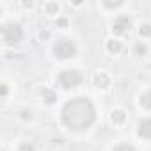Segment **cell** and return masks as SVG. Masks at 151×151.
Segmentation results:
<instances>
[{"mask_svg": "<svg viewBox=\"0 0 151 151\" xmlns=\"http://www.w3.org/2000/svg\"><path fill=\"white\" fill-rule=\"evenodd\" d=\"M96 119V110L91 100L73 98L62 109V123L71 130H87Z\"/></svg>", "mask_w": 151, "mask_h": 151, "instance_id": "1", "label": "cell"}, {"mask_svg": "<svg viewBox=\"0 0 151 151\" xmlns=\"http://www.w3.org/2000/svg\"><path fill=\"white\" fill-rule=\"evenodd\" d=\"M53 53L60 60L71 59V57H75V53H77V45H75L71 39H59L53 45Z\"/></svg>", "mask_w": 151, "mask_h": 151, "instance_id": "2", "label": "cell"}, {"mask_svg": "<svg viewBox=\"0 0 151 151\" xmlns=\"http://www.w3.org/2000/svg\"><path fill=\"white\" fill-rule=\"evenodd\" d=\"M23 37V32L20 29V25L16 23H7L2 27V41L6 45H18Z\"/></svg>", "mask_w": 151, "mask_h": 151, "instance_id": "3", "label": "cell"}, {"mask_svg": "<svg viewBox=\"0 0 151 151\" xmlns=\"http://www.w3.org/2000/svg\"><path fill=\"white\" fill-rule=\"evenodd\" d=\"M80 80H82V77H80V73H78L77 69H66V71H62V73L59 75V78H57L59 86L64 87V89H73V87H77V86L80 84Z\"/></svg>", "mask_w": 151, "mask_h": 151, "instance_id": "4", "label": "cell"}, {"mask_svg": "<svg viewBox=\"0 0 151 151\" xmlns=\"http://www.w3.org/2000/svg\"><path fill=\"white\" fill-rule=\"evenodd\" d=\"M130 27H132V22H130L128 16H117L114 20V23H112V32L117 34V36H121V34L128 32Z\"/></svg>", "mask_w": 151, "mask_h": 151, "instance_id": "5", "label": "cell"}, {"mask_svg": "<svg viewBox=\"0 0 151 151\" xmlns=\"http://www.w3.org/2000/svg\"><path fill=\"white\" fill-rule=\"evenodd\" d=\"M93 82H94V86H96L98 89H107V87L110 86V75L105 73V71H98V73L94 75Z\"/></svg>", "mask_w": 151, "mask_h": 151, "instance_id": "6", "label": "cell"}, {"mask_svg": "<svg viewBox=\"0 0 151 151\" xmlns=\"http://www.w3.org/2000/svg\"><path fill=\"white\" fill-rule=\"evenodd\" d=\"M139 135L144 139H151V119H144L139 123Z\"/></svg>", "mask_w": 151, "mask_h": 151, "instance_id": "7", "label": "cell"}, {"mask_svg": "<svg viewBox=\"0 0 151 151\" xmlns=\"http://www.w3.org/2000/svg\"><path fill=\"white\" fill-rule=\"evenodd\" d=\"M121 50H123V43H121V41H117V39L107 41V52H109V53L117 55V53H121Z\"/></svg>", "mask_w": 151, "mask_h": 151, "instance_id": "8", "label": "cell"}, {"mask_svg": "<svg viewBox=\"0 0 151 151\" xmlns=\"http://www.w3.org/2000/svg\"><path fill=\"white\" fill-rule=\"evenodd\" d=\"M45 13L48 16H57L60 13V6L57 2H48V4H45Z\"/></svg>", "mask_w": 151, "mask_h": 151, "instance_id": "9", "label": "cell"}, {"mask_svg": "<svg viewBox=\"0 0 151 151\" xmlns=\"http://www.w3.org/2000/svg\"><path fill=\"white\" fill-rule=\"evenodd\" d=\"M110 119H112V123H114V124H123V123H124V119H126V114H124L123 110H114V112H112V116H110Z\"/></svg>", "mask_w": 151, "mask_h": 151, "instance_id": "10", "label": "cell"}, {"mask_svg": "<svg viewBox=\"0 0 151 151\" xmlns=\"http://www.w3.org/2000/svg\"><path fill=\"white\" fill-rule=\"evenodd\" d=\"M139 34H140V37H151V25L149 23H142L139 27Z\"/></svg>", "mask_w": 151, "mask_h": 151, "instance_id": "11", "label": "cell"}, {"mask_svg": "<svg viewBox=\"0 0 151 151\" xmlns=\"http://www.w3.org/2000/svg\"><path fill=\"white\" fill-rule=\"evenodd\" d=\"M140 105H142L144 109H149V110H151V91H149V93H144V94L140 96Z\"/></svg>", "mask_w": 151, "mask_h": 151, "instance_id": "12", "label": "cell"}, {"mask_svg": "<svg viewBox=\"0 0 151 151\" xmlns=\"http://www.w3.org/2000/svg\"><path fill=\"white\" fill-rule=\"evenodd\" d=\"M114 151H137V149L130 144H119L117 147H114Z\"/></svg>", "mask_w": 151, "mask_h": 151, "instance_id": "13", "label": "cell"}, {"mask_svg": "<svg viewBox=\"0 0 151 151\" xmlns=\"http://www.w3.org/2000/svg\"><path fill=\"white\" fill-rule=\"evenodd\" d=\"M146 52H147V48H146V45H142V43H139L137 46H135V53L140 57V55H146Z\"/></svg>", "mask_w": 151, "mask_h": 151, "instance_id": "14", "label": "cell"}, {"mask_svg": "<svg viewBox=\"0 0 151 151\" xmlns=\"http://www.w3.org/2000/svg\"><path fill=\"white\" fill-rule=\"evenodd\" d=\"M20 151H36L32 144H22L20 146Z\"/></svg>", "mask_w": 151, "mask_h": 151, "instance_id": "15", "label": "cell"}, {"mask_svg": "<svg viewBox=\"0 0 151 151\" xmlns=\"http://www.w3.org/2000/svg\"><path fill=\"white\" fill-rule=\"evenodd\" d=\"M57 25H59V27H68V20H66V18H59V20H57Z\"/></svg>", "mask_w": 151, "mask_h": 151, "instance_id": "16", "label": "cell"}, {"mask_svg": "<svg viewBox=\"0 0 151 151\" xmlns=\"http://www.w3.org/2000/svg\"><path fill=\"white\" fill-rule=\"evenodd\" d=\"M105 6L107 7H119V6H123V2H114V4L112 2H105Z\"/></svg>", "mask_w": 151, "mask_h": 151, "instance_id": "17", "label": "cell"}, {"mask_svg": "<svg viewBox=\"0 0 151 151\" xmlns=\"http://www.w3.org/2000/svg\"><path fill=\"white\" fill-rule=\"evenodd\" d=\"M41 39H48V32H41Z\"/></svg>", "mask_w": 151, "mask_h": 151, "instance_id": "18", "label": "cell"}]
</instances>
